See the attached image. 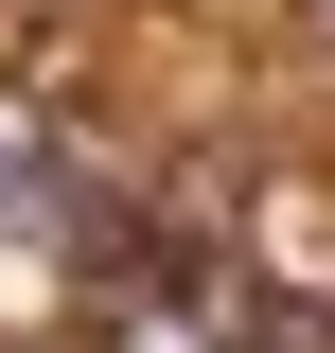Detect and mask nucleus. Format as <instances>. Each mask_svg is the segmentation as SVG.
<instances>
[{
  "mask_svg": "<svg viewBox=\"0 0 335 353\" xmlns=\"http://www.w3.org/2000/svg\"><path fill=\"white\" fill-rule=\"evenodd\" d=\"M0 230H36V194H18V141H0Z\"/></svg>",
  "mask_w": 335,
  "mask_h": 353,
  "instance_id": "obj_1",
  "label": "nucleus"
}]
</instances>
